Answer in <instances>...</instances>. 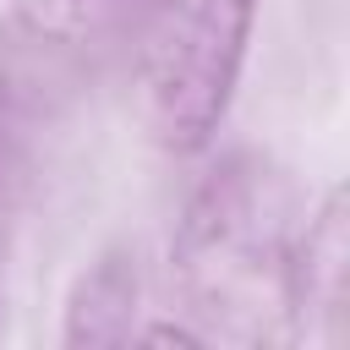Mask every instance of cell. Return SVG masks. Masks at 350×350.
Returning a JSON list of instances; mask_svg holds the SVG:
<instances>
[{
    "mask_svg": "<svg viewBox=\"0 0 350 350\" xmlns=\"http://www.w3.org/2000/svg\"><path fill=\"white\" fill-rule=\"evenodd\" d=\"M295 175L257 148L219 153L186 191L164 273L175 312L224 345H295L290 323V257L301 235Z\"/></svg>",
    "mask_w": 350,
    "mask_h": 350,
    "instance_id": "1",
    "label": "cell"
},
{
    "mask_svg": "<svg viewBox=\"0 0 350 350\" xmlns=\"http://www.w3.org/2000/svg\"><path fill=\"white\" fill-rule=\"evenodd\" d=\"M257 33V0H142L126 44V93L142 137L191 159L224 131L246 55Z\"/></svg>",
    "mask_w": 350,
    "mask_h": 350,
    "instance_id": "2",
    "label": "cell"
},
{
    "mask_svg": "<svg viewBox=\"0 0 350 350\" xmlns=\"http://www.w3.org/2000/svg\"><path fill=\"white\" fill-rule=\"evenodd\" d=\"M142 0H11L0 11V109L16 126L71 115L131 44Z\"/></svg>",
    "mask_w": 350,
    "mask_h": 350,
    "instance_id": "3",
    "label": "cell"
},
{
    "mask_svg": "<svg viewBox=\"0 0 350 350\" xmlns=\"http://www.w3.org/2000/svg\"><path fill=\"white\" fill-rule=\"evenodd\" d=\"M290 323L295 345L339 350L350 339V197L339 180L301 213L290 257Z\"/></svg>",
    "mask_w": 350,
    "mask_h": 350,
    "instance_id": "4",
    "label": "cell"
},
{
    "mask_svg": "<svg viewBox=\"0 0 350 350\" xmlns=\"http://www.w3.org/2000/svg\"><path fill=\"white\" fill-rule=\"evenodd\" d=\"M137 323H142V252L131 241H109L66 284L60 345H71V350L131 345Z\"/></svg>",
    "mask_w": 350,
    "mask_h": 350,
    "instance_id": "5",
    "label": "cell"
},
{
    "mask_svg": "<svg viewBox=\"0 0 350 350\" xmlns=\"http://www.w3.org/2000/svg\"><path fill=\"white\" fill-rule=\"evenodd\" d=\"M22 131L5 109H0V257L11 252L16 219H22V197H27V153H22Z\"/></svg>",
    "mask_w": 350,
    "mask_h": 350,
    "instance_id": "6",
    "label": "cell"
},
{
    "mask_svg": "<svg viewBox=\"0 0 350 350\" xmlns=\"http://www.w3.org/2000/svg\"><path fill=\"white\" fill-rule=\"evenodd\" d=\"M131 339H142V345H208V334L197 328V323H186V317H164V323H137V334Z\"/></svg>",
    "mask_w": 350,
    "mask_h": 350,
    "instance_id": "7",
    "label": "cell"
}]
</instances>
